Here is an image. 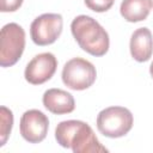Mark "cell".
I'll list each match as a JSON object with an SVG mask.
<instances>
[{
  "mask_svg": "<svg viewBox=\"0 0 153 153\" xmlns=\"http://www.w3.org/2000/svg\"><path fill=\"white\" fill-rule=\"evenodd\" d=\"M55 139L63 148H72L74 153H103L108 149L98 141L92 128L78 120L60 122L55 128Z\"/></svg>",
  "mask_w": 153,
  "mask_h": 153,
  "instance_id": "6da1fadb",
  "label": "cell"
},
{
  "mask_svg": "<svg viewBox=\"0 0 153 153\" xmlns=\"http://www.w3.org/2000/svg\"><path fill=\"white\" fill-rule=\"evenodd\" d=\"M71 31L84 51L93 56H103L109 50V35L92 17L85 14L75 17L71 24Z\"/></svg>",
  "mask_w": 153,
  "mask_h": 153,
  "instance_id": "7a4b0ae2",
  "label": "cell"
},
{
  "mask_svg": "<svg viewBox=\"0 0 153 153\" xmlns=\"http://www.w3.org/2000/svg\"><path fill=\"white\" fill-rule=\"evenodd\" d=\"M133 114L124 106H109L97 116V128L104 136L116 139L128 134L133 127Z\"/></svg>",
  "mask_w": 153,
  "mask_h": 153,
  "instance_id": "3957f363",
  "label": "cell"
},
{
  "mask_svg": "<svg viewBox=\"0 0 153 153\" xmlns=\"http://www.w3.org/2000/svg\"><path fill=\"white\" fill-rule=\"evenodd\" d=\"M25 48V31L17 23H8L1 29L0 66L11 67L22 57Z\"/></svg>",
  "mask_w": 153,
  "mask_h": 153,
  "instance_id": "277c9868",
  "label": "cell"
},
{
  "mask_svg": "<svg viewBox=\"0 0 153 153\" xmlns=\"http://www.w3.org/2000/svg\"><path fill=\"white\" fill-rule=\"evenodd\" d=\"M63 84L74 91H82L93 85L97 78L96 67L82 57H74L67 61L62 68Z\"/></svg>",
  "mask_w": 153,
  "mask_h": 153,
  "instance_id": "5b68a950",
  "label": "cell"
},
{
  "mask_svg": "<svg viewBox=\"0 0 153 153\" xmlns=\"http://www.w3.org/2000/svg\"><path fill=\"white\" fill-rule=\"evenodd\" d=\"M63 26L62 16L59 13H44L33 19L30 26V36L37 45L53 44L61 35Z\"/></svg>",
  "mask_w": 153,
  "mask_h": 153,
  "instance_id": "8992f818",
  "label": "cell"
},
{
  "mask_svg": "<svg viewBox=\"0 0 153 153\" xmlns=\"http://www.w3.org/2000/svg\"><path fill=\"white\" fill-rule=\"evenodd\" d=\"M57 68V60L51 53H41L26 65L24 76L32 85H41L50 80Z\"/></svg>",
  "mask_w": 153,
  "mask_h": 153,
  "instance_id": "52a82bcc",
  "label": "cell"
},
{
  "mask_svg": "<svg viewBox=\"0 0 153 153\" xmlns=\"http://www.w3.org/2000/svg\"><path fill=\"white\" fill-rule=\"evenodd\" d=\"M49 120L42 111L31 109L25 111L20 118V134L30 143H38L47 136Z\"/></svg>",
  "mask_w": 153,
  "mask_h": 153,
  "instance_id": "ba28073f",
  "label": "cell"
},
{
  "mask_svg": "<svg viewBox=\"0 0 153 153\" xmlns=\"http://www.w3.org/2000/svg\"><path fill=\"white\" fill-rule=\"evenodd\" d=\"M44 108L55 115L69 114L75 108L73 96L61 88H49L43 93L42 98Z\"/></svg>",
  "mask_w": 153,
  "mask_h": 153,
  "instance_id": "9c48e42d",
  "label": "cell"
},
{
  "mask_svg": "<svg viewBox=\"0 0 153 153\" xmlns=\"http://www.w3.org/2000/svg\"><path fill=\"white\" fill-rule=\"evenodd\" d=\"M130 54L137 62H146L153 54V38L149 29L139 27L130 37Z\"/></svg>",
  "mask_w": 153,
  "mask_h": 153,
  "instance_id": "30bf717a",
  "label": "cell"
},
{
  "mask_svg": "<svg viewBox=\"0 0 153 153\" xmlns=\"http://www.w3.org/2000/svg\"><path fill=\"white\" fill-rule=\"evenodd\" d=\"M149 0H123L121 2V16L130 23H137L145 20L151 11Z\"/></svg>",
  "mask_w": 153,
  "mask_h": 153,
  "instance_id": "8fae6325",
  "label": "cell"
},
{
  "mask_svg": "<svg viewBox=\"0 0 153 153\" xmlns=\"http://www.w3.org/2000/svg\"><path fill=\"white\" fill-rule=\"evenodd\" d=\"M0 146H4L11 134L13 126V114L6 106L0 108Z\"/></svg>",
  "mask_w": 153,
  "mask_h": 153,
  "instance_id": "7c38bea8",
  "label": "cell"
},
{
  "mask_svg": "<svg viewBox=\"0 0 153 153\" xmlns=\"http://www.w3.org/2000/svg\"><path fill=\"white\" fill-rule=\"evenodd\" d=\"M85 5L94 12H106L114 5L115 0H84Z\"/></svg>",
  "mask_w": 153,
  "mask_h": 153,
  "instance_id": "4fadbf2b",
  "label": "cell"
},
{
  "mask_svg": "<svg viewBox=\"0 0 153 153\" xmlns=\"http://www.w3.org/2000/svg\"><path fill=\"white\" fill-rule=\"evenodd\" d=\"M23 4V0H1V12H14Z\"/></svg>",
  "mask_w": 153,
  "mask_h": 153,
  "instance_id": "5bb4252c",
  "label": "cell"
},
{
  "mask_svg": "<svg viewBox=\"0 0 153 153\" xmlns=\"http://www.w3.org/2000/svg\"><path fill=\"white\" fill-rule=\"evenodd\" d=\"M149 73H151V76L153 78V61H152V63L149 66Z\"/></svg>",
  "mask_w": 153,
  "mask_h": 153,
  "instance_id": "9a60e30c",
  "label": "cell"
},
{
  "mask_svg": "<svg viewBox=\"0 0 153 153\" xmlns=\"http://www.w3.org/2000/svg\"><path fill=\"white\" fill-rule=\"evenodd\" d=\"M151 1V5H152V7H153V0H149Z\"/></svg>",
  "mask_w": 153,
  "mask_h": 153,
  "instance_id": "2e32d148",
  "label": "cell"
}]
</instances>
